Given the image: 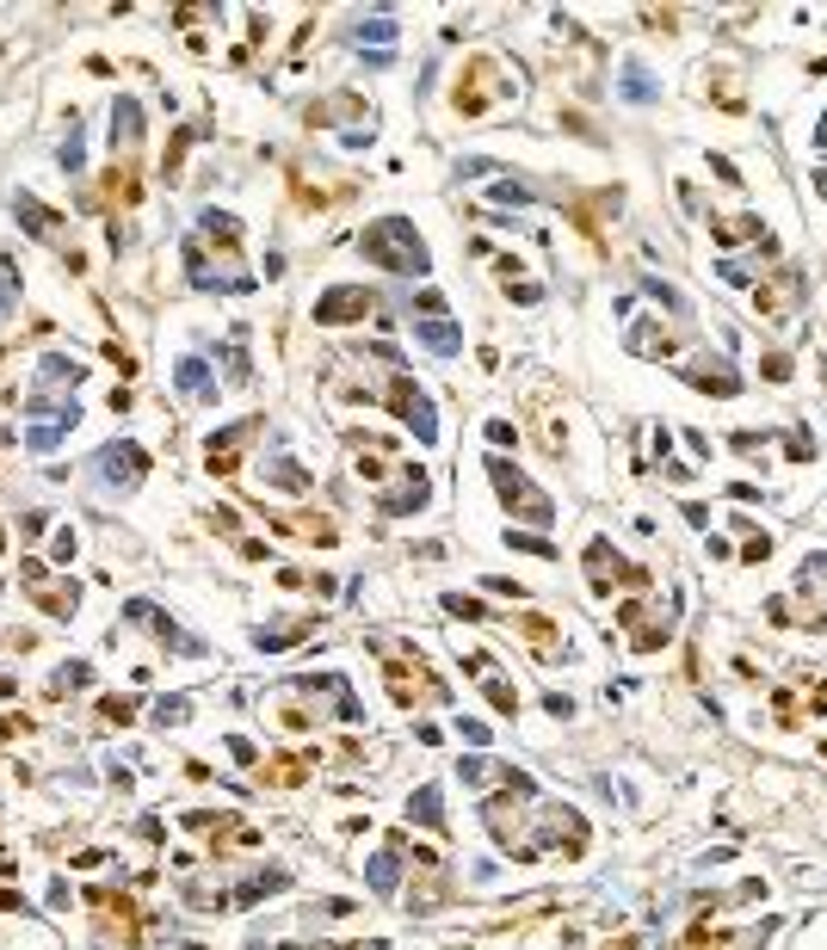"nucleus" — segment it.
I'll return each instance as SVG.
<instances>
[{
    "label": "nucleus",
    "instance_id": "1",
    "mask_svg": "<svg viewBox=\"0 0 827 950\" xmlns=\"http://www.w3.org/2000/svg\"><path fill=\"white\" fill-rule=\"evenodd\" d=\"M358 253H365L371 266H383V272H402V278L433 272V253H426V241L414 235L408 216H377V223L358 235Z\"/></svg>",
    "mask_w": 827,
    "mask_h": 950
},
{
    "label": "nucleus",
    "instance_id": "2",
    "mask_svg": "<svg viewBox=\"0 0 827 950\" xmlns=\"http://www.w3.org/2000/svg\"><path fill=\"white\" fill-rule=\"evenodd\" d=\"M488 475H494L500 500H507V506H519V519H531V525H556V506H550V494H537V488L525 482V469H513L507 457H488Z\"/></svg>",
    "mask_w": 827,
    "mask_h": 950
},
{
    "label": "nucleus",
    "instance_id": "3",
    "mask_svg": "<svg viewBox=\"0 0 827 950\" xmlns=\"http://www.w3.org/2000/svg\"><path fill=\"white\" fill-rule=\"evenodd\" d=\"M383 401H389V408H395V414H402V420H408V426L420 432V445H433V438H439V420H433V395H426V389H420L414 377H402V371H395V377H389V395H383Z\"/></svg>",
    "mask_w": 827,
    "mask_h": 950
},
{
    "label": "nucleus",
    "instance_id": "4",
    "mask_svg": "<svg viewBox=\"0 0 827 950\" xmlns=\"http://www.w3.org/2000/svg\"><path fill=\"white\" fill-rule=\"evenodd\" d=\"M19 580H25V593H31V605H38V611H50V617H75V605H81V587H75V580H50L38 562H25Z\"/></svg>",
    "mask_w": 827,
    "mask_h": 950
},
{
    "label": "nucleus",
    "instance_id": "5",
    "mask_svg": "<svg viewBox=\"0 0 827 950\" xmlns=\"http://www.w3.org/2000/svg\"><path fill=\"white\" fill-rule=\"evenodd\" d=\"M93 463H99V482H105V488H118V494H130V488L142 482V475H149V451L130 445V438H124V445H105Z\"/></svg>",
    "mask_w": 827,
    "mask_h": 950
},
{
    "label": "nucleus",
    "instance_id": "6",
    "mask_svg": "<svg viewBox=\"0 0 827 950\" xmlns=\"http://www.w3.org/2000/svg\"><path fill=\"white\" fill-rule=\"evenodd\" d=\"M377 309V297L365 284H334V290H321L315 297V321L321 327H346V321H358V315H371Z\"/></svg>",
    "mask_w": 827,
    "mask_h": 950
},
{
    "label": "nucleus",
    "instance_id": "7",
    "mask_svg": "<svg viewBox=\"0 0 827 950\" xmlns=\"http://www.w3.org/2000/svg\"><path fill=\"white\" fill-rule=\"evenodd\" d=\"M426 494H433V482H426V469H420V463H402V488H395V494H383V500H377V513H389V519L420 513V506H426Z\"/></svg>",
    "mask_w": 827,
    "mask_h": 950
},
{
    "label": "nucleus",
    "instance_id": "8",
    "mask_svg": "<svg viewBox=\"0 0 827 950\" xmlns=\"http://www.w3.org/2000/svg\"><path fill=\"white\" fill-rule=\"evenodd\" d=\"M803 284H809V278H803L797 266H784L772 284H760V290H753V297H760V309H766L772 321H790V303H797V290H803Z\"/></svg>",
    "mask_w": 827,
    "mask_h": 950
},
{
    "label": "nucleus",
    "instance_id": "9",
    "mask_svg": "<svg viewBox=\"0 0 827 950\" xmlns=\"http://www.w3.org/2000/svg\"><path fill=\"white\" fill-rule=\"evenodd\" d=\"M254 432H260V420H241V426L217 432V438H210V469H217V475H235V469H241V445H247Z\"/></svg>",
    "mask_w": 827,
    "mask_h": 950
},
{
    "label": "nucleus",
    "instance_id": "10",
    "mask_svg": "<svg viewBox=\"0 0 827 950\" xmlns=\"http://www.w3.org/2000/svg\"><path fill=\"white\" fill-rule=\"evenodd\" d=\"M13 210H19V223H25L31 235H38V241H62V216H56V210H50L44 198L19 192V198H13Z\"/></svg>",
    "mask_w": 827,
    "mask_h": 950
},
{
    "label": "nucleus",
    "instance_id": "11",
    "mask_svg": "<svg viewBox=\"0 0 827 950\" xmlns=\"http://www.w3.org/2000/svg\"><path fill=\"white\" fill-rule=\"evenodd\" d=\"M488 93H494V62H470V87H457V112L463 118H482L488 112Z\"/></svg>",
    "mask_w": 827,
    "mask_h": 950
},
{
    "label": "nucleus",
    "instance_id": "12",
    "mask_svg": "<svg viewBox=\"0 0 827 950\" xmlns=\"http://www.w3.org/2000/svg\"><path fill=\"white\" fill-rule=\"evenodd\" d=\"M136 136H142V105H136V99H118V112H112V155H118V149H136Z\"/></svg>",
    "mask_w": 827,
    "mask_h": 950
},
{
    "label": "nucleus",
    "instance_id": "13",
    "mask_svg": "<svg viewBox=\"0 0 827 950\" xmlns=\"http://www.w3.org/2000/svg\"><path fill=\"white\" fill-rule=\"evenodd\" d=\"M173 383L186 389V395H198V401H217V383H210V371H204V358H179V371H173Z\"/></svg>",
    "mask_w": 827,
    "mask_h": 950
},
{
    "label": "nucleus",
    "instance_id": "14",
    "mask_svg": "<svg viewBox=\"0 0 827 950\" xmlns=\"http://www.w3.org/2000/svg\"><path fill=\"white\" fill-rule=\"evenodd\" d=\"M420 340L433 346V352H445V358H451V352H463V334H457V321H439V315H433V321H420Z\"/></svg>",
    "mask_w": 827,
    "mask_h": 950
},
{
    "label": "nucleus",
    "instance_id": "15",
    "mask_svg": "<svg viewBox=\"0 0 827 950\" xmlns=\"http://www.w3.org/2000/svg\"><path fill=\"white\" fill-rule=\"evenodd\" d=\"M395 876H402V858H395V852H377L371 870H365V883H371L377 895H395Z\"/></svg>",
    "mask_w": 827,
    "mask_h": 950
},
{
    "label": "nucleus",
    "instance_id": "16",
    "mask_svg": "<svg viewBox=\"0 0 827 950\" xmlns=\"http://www.w3.org/2000/svg\"><path fill=\"white\" fill-rule=\"evenodd\" d=\"M87 377V364H68V358H44L38 364V383L50 389V383H81Z\"/></svg>",
    "mask_w": 827,
    "mask_h": 950
},
{
    "label": "nucleus",
    "instance_id": "17",
    "mask_svg": "<svg viewBox=\"0 0 827 950\" xmlns=\"http://www.w3.org/2000/svg\"><path fill=\"white\" fill-rule=\"evenodd\" d=\"M408 815H420L426 827H439V821H445V809H439V790H433V784H426V790H414V802H408Z\"/></svg>",
    "mask_w": 827,
    "mask_h": 950
},
{
    "label": "nucleus",
    "instance_id": "18",
    "mask_svg": "<svg viewBox=\"0 0 827 950\" xmlns=\"http://www.w3.org/2000/svg\"><path fill=\"white\" fill-rule=\"evenodd\" d=\"M365 38H371V44H389V38H395V19H389V13L358 19V44H365Z\"/></svg>",
    "mask_w": 827,
    "mask_h": 950
},
{
    "label": "nucleus",
    "instance_id": "19",
    "mask_svg": "<svg viewBox=\"0 0 827 950\" xmlns=\"http://www.w3.org/2000/svg\"><path fill=\"white\" fill-rule=\"evenodd\" d=\"M618 93H624V99H655L661 87H655L649 75H642V68H624V81H618Z\"/></svg>",
    "mask_w": 827,
    "mask_h": 950
},
{
    "label": "nucleus",
    "instance_id": "20",
    "mask_svg": "<svg viewBox=\"0 0 827 950\" xmlns=\"http://www.w3.org/2000/svg\"><path fill=\"white\" fill-rule=\"evenodd\" d=\"M266 475H272V482H278V488H309V475H303V469H297L291 457H278V463H272Z\"/></svg>",
    "mask_w": 827,
    "mask_h": 950
},
{
    "label": "nucleus",
    "instance_id": "21",
    "mask_svg": "<svg viewBox=\"0 0 827 950\" xmlns=\"http://www.w3.org/2000/svg\"><path fill=\"white\" fill-rule=\"evenodd\" d=\"M62 432H68V420H50V426H31V432H25V445H31V451H50V445H56Z\"/></svg>",
    "mask_w": 827,
    "mask_h": 950
},
{
    "label": "nucleus",
    "instance_id": "22",
    "mask_svg": "<svg viewBox=\"0 0 827 950\" xmlns=\"http://www.w3.org/2000/svg\"><path fill=\"white\" fill-rule=\"evenodd\" d=\"M13 315H19V278L0 272V321H13Z\"/></svg>",
    "mask_w": 827,
    "mask_h": 950
},
{
    "label": "nucleus",
    "instance_id": "23",
    "mask_svg": "<svg viewBox=\"0 0 827 950\" xmlns=\"http://www.w3.org/2000/svg\"><path fill=\"white\" fill-rule=\"evenodd\" d=\"M62 167H68V173L81 167V124H75V118H68V142H62Z\"/></svg>",
    "mask_w": 827,
    "mask_h": 950
},
{
    "label": "nucleus",
    "instance_id": "24",
    "mask_svg": "<svg viewBox=\"0 0 827 950\" xmlns=\"http://www.w3.org/2000/svg\"><path fill=\"white\" fill-rule=\"evenodd\" d=\"M488 698H494L500 710H507V716H513V704H519V691H513L507 679H494V673H488Z\"/></svg>",
    "mask_w": 827,
    "mask_h": 950
},
{
    "label": "nucleus",
    "instance_id": "25",
    "mask_svg": "<svg viewBox=\"0 0 827 950\" xmlns=\"http://www.w3.org/2000/svg\"><path fill=\"white\" fill-rule=\"evenodd\" d=\"M99 716H105V722H118V728H124V722L136 716V704H130V698H105V704H99Z\"/></svg>",
    "mask_w": 827,
    "mask_h": 950
},
{
    "label": "nucleus",
    "instance_id": "26",
    "mask_svg": "<svg viewBox=\"0 0 827 950\" xmlns=\"http://www.w3.org/2000/svg\"><path fill=\"white\" fill-rule=\"evenodd\" d=\"M186 710H192L186 698H161V704H155V722H161V728H167V722H186Z\"/></svg>",
    "mask_w": 827,
    "mask_h": 950
},
{
    "label": "nucleus",
    "instance_id": "27",
    "mask_svg": "<svg viewBox=\"0 0 827 950\" xmlns=\"http://www.w3.org/2000/svg\"><path fill=\"white\" fill-rule=\"evenodd\" d=\"M445 611H451V617H488V605H482V599H463V593H451V599H445Z\"/></svg>",
    "mask_w": 827,
    "mask_h": 950
},
{
    "label": "nucleus",
    "instance_id": "28",
    "mask_svg": "<svg viewBox=\"0 0 827 950\" xmlns=\"http://www.w3.org/2000/svg\"><path fill=\"white\" fill-rule=\"evenodd\" d=\"M87 679H93L87 667H62V673L50 679V691H75V685H87Z\"/></svg>",
    "mask_w": 827,
    "mask_h": 950
},
{
    "label": "nucleus",
    "instance_id": "29",
    "mask_svg": "<svg viewBox=\"0 0 827 950\" xmlns=\"http://www.w3.org/2000/svg\"><path fill=\"white\" fill-rule=\"evenodd\" d=\"M494 204H531V186H513L507 179V186H494Z\"/></svg>",
    "mask_w": 827,
    "mask_h": 950
},
{
    "label": "nucleus",
    "instance_id": "30",
    "mask_svg": "<svg viewBox=\"0 0 827 950\" xmlns=\"http://www.w3.org/2000/svg\"><path fill=\"white\" fill-rule=\"evenodd\" d=\"M513 550H525V556H544V562L556 556V550H550V543H537V537H513Z\"/></svg>",
    "mask_w": 827,
    "mask_h": 950
},
{
    "label": "nucleus",
    "instance_id": "31",
    "mask_svg": "<svg viewBox=\"0 0 827 950\" xmlns=\"http://www.w3.org/2000/svg\"><path fill=\"white\" fill-rule=\"evenodd\" d=\"M56 562H62V568L75 562V531H62V537H56Z\"/></svg>",
    "mask_w": 827,
    "mask_h": 950
},
{
    "label": "nucleus",
    "instance_id": "32",
    "mask_svg": "<svg viewBox=\"0 0 827 950\" xmlns=\"http://www.w3.org/2000/svg\"><path fill=\"white\" fill-rule=\"evenodd\" d=\"M7 691H13V679H7V673H0V698H7Z\"/></svg>",
    "mask_w": 827,
    "mask_h": 950
}]
</instances>
